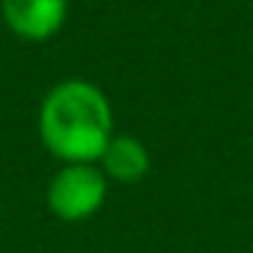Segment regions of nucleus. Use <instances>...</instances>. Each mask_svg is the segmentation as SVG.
Instances as JSON below:
<instances>
[{"label": "nucleus", "mask_w": 253, "mask_h": 253, "mask_svg": "<svg viewBox=\"0 0 253 253\" xmlns=\"http://www.w3.org/2000/svg\"><path fill=\"white\" fill-rule=\"evenodd\" d=\"M39 137L63 164H98L113 140V110L107 95L81 78L60 81L39 107Z\"/></svg>", "instance_id": "f257e3e1"}, {"label": "nucleus", "mask_w": 253, "mask_h": 253, "mask_svg": "<svg viewBox=\"0 0 253 253\" xmlns=\"http://www.w3.org/2000/svg\"><path fill=\"white\" fill-rule=\"evenodd\" d=\"M107 200V176L98 164H63L48 185V209L54 217L78 223L101 211Z\"/></svg>", "instance_id": "f03ea898"}, {"label": "nucleus", "mask_w": 253, "mask_h": 253, "mask_svg": "<svg viewBox=\"0 0 253 253\" xmlns=\"http://www.w3.org/2000/svg\"><path fill=\"white\" fill-rule=\"evenodd\" d=\"M6 27L24 42H45L57 36L69 15V0H3Z\"/></svg>", "instance_id": "7ed1b4c3"}, {"label": "nucleus", "mask_w": 253, "mask_h": 253, "mask_svg": "<svg viewBox=\"0 0 253 253\" xmlns=\"http://www.w3.org/2000/svg\"><path fill=\"white\" fill-rule=\"evenodd\" d=\"M101 173L107 176V182H119V185H134L140 179H146L152 158L149 149L128 134H113V140L107 143L104 155L98 158Z\"/></svg>", "instance_id": "20e7f679"}]
</instances>
